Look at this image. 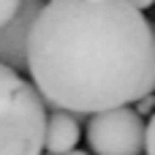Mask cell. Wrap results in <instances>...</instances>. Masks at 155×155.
Wrapping results in <instances>:
<instances>
[{"instance_id":"4","label":"cell","mask_w":155,"mask_h":155,"mask_svg":"<svg viewBox=\"0 0 155 155\" xmlns=\"http://www.w3.org/2000/svg\"><path fill=\"white\" fill-rule=\"evenodd\" d=\"M44 0H22L16 16L0 27V65L11 68V71H22L27 68V49H30V33L33 25L38 19V14L44 11Z\"/></svg>"},{"instance_id":"1","label":"cell","mask_w":155,"mask_h":155,"mask_svg":"<svg viewBox=\"0 0 155 155\" xmlns=\"http://www.w3.org/2000/svg\"><path fill=\"white\" fill-rule=\"evenodd\" d=\"M27 71L57 112L139 104L155 93V30L128 0H49L30 33Z\"/></svg>"},{"instance_id":"7","label":"cell","mask_w":155,"mask_h":155,"mask_svg":"<svg viewBox=\"0 0 155 155\" xmlns=\"http://www.w3.org/2000/svg\"><path fill=\"white\" fill-rule=\"evenodd\" d=\"M144 153H147V155H155V114L150 117L147 131H144Z\"/></svg>"},{"instance_id":"9","label":"cell","mask_w":155,"mask_h":155,"mask_svg":"<svg viewBox=\"0 0 155 155\" xmlns=\"http://www.w3.org/2000/svg\"><path fill=\"white\" fill-rule=\"evenodd\" d=\"M134 8H139V11H144V8H150V5H155V0H128Z\"/></svg>"},{"instance_id":"10","label":"cell","mask_w":155,"mask_h":155,"mask_svg":"<svg viewBox=\"0 0 155 155\" xmlns=\"http://www.w3.org/2000/svg\"><path fill=\"white\" fill-rule=\"evenodd\" d=\"M68 155H87L84 150H74V153H68Z\"/></svg>"},{"instance_id":"2","label":"cell","mask_w":155,"mask_h":155,"mask_svg":"<svg viewBox=\"0 0 155 155\" xmlns=\"http://www.w3.org/2000/svg\"><path fill=\"white\" fill-rule=\"evenodd\" d=\"M46 123L49 114L35 84L0 65V155H41Z\"/></svg>"},{"instance_id":"6","label":"cell","mask_w":155,"mask_h":155,"mask_svg":"<svg viewBox=\"0 0 155 155\" xmlns=\"http://www.w3.org/2000/svg\"><path fill=\"white\" fill-rule=\"evenodd\" d=\"M19 5H22V0H0V27H5L16 16Z\"/></svg>"},{"instance_id":"5","label":"cell","mask_w":155,"mask_h":155,"mask_svg":"<svg viewBox=\"0 0 155 155\" xmlns=\"http://www.w3.org/2000/svg\"><path fill=\"white\" fill-rule=\"evenodd\" d=\"M79 136H82V128H79V120L76 114L71 112H52L49 114V123H46V142H44V150L46 155H68L76 150L79 144Z\"/></svg>"},{"instance_id":"3","label":"cell","mask_w":155,"mask_h":155,"mask_svg":"<svg viewBox=\"0 0 155 155\" xmlns=\"http://www.w3.org/2000/svg\"><path fill=\"white\" fill-rule=\"evenodd\" d=\"M144 131L142 114L131 106H120L90 117L87 144L93 155H139L144 150Z\"/></svg>"},{"instance_id":"8","label":"cell","mask_w":155,"mask_h":155,"mask_svg":"<svg viewBox=\"0 0 155 155\" xmlns=\"http://www.w3.org/2000/svg\"><path fill=\"white\" fill-rule=\"evenodd\" d=\"M136 112H139V114H155V93L153 95H144V98L136 104Z\"/></svg>"},{"instance_id":"11","label":"cell","mask_w":155,"mask_h":155,"mask_svg":"<svg viewBox=\"0 0 155 155\" xmlns=\"http://www.w3.org/2000/svg\"><path fill=\"white\" fill-rule=\"evenodd\" d=\"M93 3H104V0H93Z\"/></svg>"}]
</instances>
